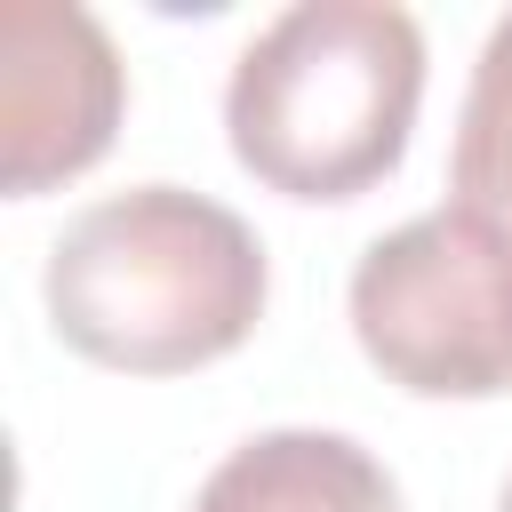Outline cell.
<instances>
[{"instance_id": "1", "label": "cell", "mask_w": 512, "mask_h": 512, "mask_svg": "<svg viewBox=\"0 0 512 512\" xmlns=\"http://www.w3.org/2000/svg\"><path fill=\"white\" fill-rule=\"evenodd\" d=\"M264 240L208 192L136 184L64 224L40 296L56 336L120 376H192L264 320Z\"/></svg>"}, {"instance_id": "5", "label": "cell", "mask_w": 512, "mask_h": 512, "mask_svg": "<svg viewBox=\"0 0 512 512\" xmlns=\"http://www.w3.org/2000/svg\"><path fill=\"white\" fill-rule=\"evenodd\" d=\"M192 512H400V488L360 440L280 424V432L240 440L200 480Z\"/></svg>"}, {"instance_id": "6", "label": "cell", "mask_w": 512, "mask_h": 512, "mask_svg": "<svg viewBox=\"0 0 512 512\" xmlns=\"http://www.w3.org/2000/svg\"><path fill=\"white\" fill-rule=\"evenodd\" d=\"M448 176H456V208H472L488 232L512 240V8L496 16L488 48H480V64H472Z\"/></svg>"}, {"instance_id": "4", "label": "cell", "mask_w": 512, "mask_h": 512, "mask_svg": "<svg viewBox=\"0 0 512 512\" xmlns=\"http://www.w3.org/2000/svg\"><path fill=\"white\" fill-rule=\"evenodd\" d=\"M128 112V72L112 32L72 0H8L0 8V176L16 200L72 184L112 152Z\"/></svg>"}, {"instance_id": "3", "label": "cell", "mask_w": 512, "mask_h": 512, "mask_svg": "<svg viewBox=\"0 0 512 512\" xmlns=\"http://www.w3.org/2000/svg\"><path fill=\"white\" fill-rule=\"evenodd\" d=\"M352 336L416 400L512 392V240L472 208H424L352 264Z\"/></svg>"}, {"instance_id": "7", "label": "cell", "mask_w": 512, "mask_h": 512, "mask_svg": "<svg viewBox=\"0 0 512 512\" xmlns=\"http://www.w3.org/2000/svg\"><path fill=\"white\" fill-rule=\"evenodd\" d=\"M496 512H512V480H504V496H496Z\"/></svg>"}, {"instance_id": "2", "label": "cell", "mask_w": 512, "mask_h": 512, "mask_svg": "<svg viewBox=\"0 0 512 512\" xmlns=\"http://www.w3.org/2000/svg\"><path fill=\"white\" fill-rule=\"evenodd\" d=\"M424 32L392 0H296L224 80L232 160L280 200H360L408 160Z\"/></svg>"}]
</instances>
